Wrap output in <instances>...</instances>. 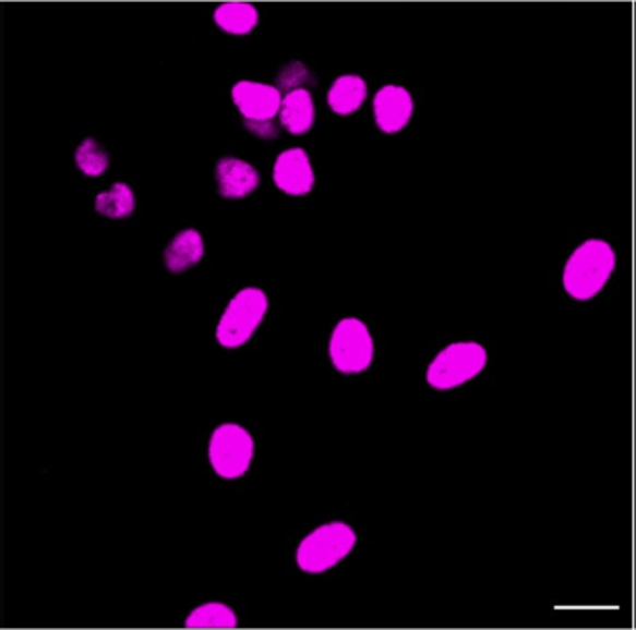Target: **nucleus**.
<instances>
[{
  "mask_svg": "<svg viewBox=\"0 0 636 630\" xmlns=\"http://www.w3.org/2000/svg\"><path fill=\"white\" fill-rule=\"evenodd\" d=\"M215 177L218 192L226 199H244L261 184V175L255 166L242 158L226 157L218 160Z\"/></svg>",
  "mask_w": 636,
  "mask_h": 630,
  "instance_id": "10",
  "label": "nucleus"
},
{
  "mask_svg": "<svg viewBox=\"0 0 636 630\" xmlns=\"http://www.w3.org/2000/svg\"><path fill=\"white\" fill-rule=\"evenodd\" d=\"M315 101L309 89H297L284 95L281 108H279V125L287 129L290 134H305L315 125Z\"/></svg>",
  "mask_w": 636,
  "mask_h": 630,
  "instance_id": "11",
  "label": "nucleus"
},
{
  "mask_svg": "<svg viewBox=\"0 0 636 630\" xmlns=\"http://www.w3.org/2000/svg\"><path fill=\"white\" fill-rule=\"evenodd\" d=\"M329 360L343 374H360L372 365L374 341L360 318H343L329 337Z\"/></svg>",
  "mask_w": 636,
  "mask_h": 630,
  "instance_id": "6",
  "label": "nucleus"
},
{
  "mask_svg": "<svg viewBox=\"0 0 636 630\" xmlns=\"http://www.w3.org/2000/svg\"><path fill=\"white\" fill-rule=\"evenodd\" d=\"M356 542L358 537L350 524L340 521L322 524L298 545V568L309 574L326 573L352 553Z\"/></svg>",
  "mask_w": 636,
  "mask_h": 630,
  "instance_id": "2",
  "label": "nucleus"
},
{
  "mask_svg": "<svg viewBox=\"0 0 636 630\" xmlns=\"http://www.w3.org/2000/svg\"><path fill=\"white\" fill-rule=\"evenodd\" d=\"M616 266V255L605 240H586L567 261L562 283L569 296L586 302L605 287Z\"/></svg>",
  "mask_w": 636,
  "mask_h": 630,
  "instance_id": "1",
  "label": "nucleus"
},
{
  "mask_svg": "<svg viewBox=\"0 0 636 630\" xmlns=\"http://www.w3.org/2000/svg\"><path fill=\"white\" fill-rule=\"evenodd\" d=\"M315 75L303 62H289L277 75L276 88L287 95L297 89H309L315 86Z\"/></svg>",
  "mask_w": 636,
  "mask_h": 630,
  "instance_id": "18",
  "label": "nucleus"
},
{
  "mask_svg": "<svg viewBox=\"0 0 636 630\" xmlns=\"http://www.w3.org/2000/svg\"><path fill=\"white\" fill-rule=\"evenodd\" d=\"M365 78L360 75H340L328 92V105L332 112L339 116H350L358 112L365 102Z\"/></svg>",
  "mask_w": 636,
  "mask_h": 630,
  "instance_id": "13",
  "label": "nucleus"
},
{
  "mask_svg": "<svg viewBox=\"0 0 636 630\" xmlns=\"http://www.w3.org/2000/svg\"><path fill=\"white\" fill-rule=\"evenodd\" d=\"M231 97L244 121H274L284 101V94L274 84L255 81L235 84Z\"/></svg>",
  "mask_w": 636,
  "mask_h": 630,
  "instance_id": "7",
  "label": "nucleus"
},
{
  "mask_svg": "<svg viewBox=\"0 0 636 630\" xmlns=\"http://www.w3.org/2000/svg\"><path fill=\"white\" fill-rule=\"evenodd\" d=\"M255 443L247 428L239 424H221L211 435L208 461L220 478H240L252 465Z\"/></svg>",
  "mask_w": 636,
  "mask_h": 630,
  "instance_id": "5",
  "label": "nucleus"
},
{
  "mask_svg": "<svg viewBox=\"0 0 636 630\" xmlns=\"http://www.w3.org/2000/svg\"><path fill=\"white\" fill-rule=\"evenodd\" d=\"M485 363L488 353L479 342H453L432 360L427 381L437 391H451L477 378L484 371Z\"/></svg>",
  "mask_w": 636,
  "mask_h": 630,
  "instance_id": "4",
  "label": "nucleus"
},
{
  "mask_svg": "<svg viewBox=\"0 0 636 630\" xmlns=\"http://www.w3.org/2000/svg\"><path fill=\"white\" fill-rule=\"evenodd\" d=\"M134 208H136V197H134L133 189L125 183H116L112 189L95 197V210L112 220L129 218L133 215Z\"/></svg>",
  "mask_w": 636,
  "mask_h": 630,
  "instance_id": "15",
  "label": "nucleus"
},
{
  "mask_svg": "<svg viewBox=\"0 0 636 630\" xmlns=\"http://www.w3.org/2000/svg\"><path fill=\"white\" fill-rule=\"evenodd\" d=\"M237 623L239 621L233 608H229L224 603H205L190 611L184 627L187 629H235Z\"/></svg>",
  "mask_w": 636,
  "mask_h": 630,
  "instance_id": "16",
  "label": "nucleus"
},
{
  "mask_svg": "<svg viewBox=\"0 0 636 630\" xmlns=\"http://www.w3.org/2000/svg\"><path fill=\"white\" fill-rule=\"evenodd\" d=\"M416 110V102L410 92L398 86V84H387L380 88L372 101V112L374 121L380 131L385 134L400 133L408 126Z\"/></svg>",
  "mask_w": 636,
  "mask_h": 630,
  "instance_id": "8",
  "label": "nucleus"
},
{
  "mask_svg": "<svg viewBox=\"0 0 636 630\" xmlns=\"http://www.w3.org/2000/svg\"><path fill=\"white\" fill-rule=\"evenodd\" d=\"M205 255V242L200 231L184 229L166 247L165 265L171 274H183L197 265Z\"/></svg>",
  "mask_w": 636,
  "mask_h": 630,
  "instance_id": "12",
  "label": "nucleus"
},
{
  "mask_svg": "<svg viewBox=\"0 0 636 630\" xmlns=\"http://www.w3.org/2000/svg\"><path fill=\"white\" fill-rule=\"evenodd\" d=\"M215 23L231 36H247L259 25L257 8L248 2H226L215 10Z\"/></svg>",
  "mask_w": 636,
  "mask_h": 630,
  "instance_id": "14",
  "label": "nucleus"
},
{
  "mask_svg": "<svg viewBox=\"0 0 636 630\" xmlns=\"http://www.w3.org/2000/svg\"><path fill=\"white\" fill-rule=\"evenodd\" d=\"M248 131L261 140H276L279 136V123L274 121H244Z\"/></svg>",
  "mask_w": 636,
  "mask_h": 630,
  "instance_id": "19",
  "label": "nucleus"
},
{
  "mask_svg": "<svg viewBox=\"0 0 636 630\" xmlns=\"http://www.w3.org/2000/svg\"><path fill=\"white\" fill-rule=\"evenodd\" d=\"M272 177L277 189L289 196H308L315 186V171L302 147H290L279 153Z\"/></svg>",
  "mask_w": 636,
  "mask_h": 630,
  "instance_id": "9",
  "label": "nucleus"
},
{
  "mask_svg": "<svg viewBox=\"0 0 636 630\" xmlns=\"http://www.w3.org/2000/svg\"><path fill=\"white\" fill-rule=\"evenodd\" d=\"M75 162L84 175L99 177L107 171L110 160L97 140L86 138L76 147Z\"/></svg>",
  "mask_w": 636,
  "mask_h": 630,
  "instance_id": "17",
  "label": "nucleus"
},
{
  "mask_svg": "<svg viewBox=\"0 0 636 630\" xmlns=\"http://www.w3.org/2000/svg\"><path fill=\"white\" fill-rule=\"evenodd\" d=\"M268 298L255 287L237 292L216 326V341L227 350L244 347L265 320Z\"/></svg>",
  "mask_w": 636,
  "mask_h": 630,
  "instance_id": "3",
  "label": "nucleus"
}]
</instances>
